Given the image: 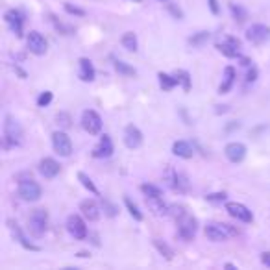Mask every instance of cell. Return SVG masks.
<instances>
[{
	"mask_svg": "<svg viewBox=\"0 0 270 270\" xmlns=\"http://www.w3.org/2000/svg\"><path fill=\"white\" fill-rule=\"evenodd\" d=\"M26 44H28V50L36 56H44L46 54V50H48L46 39L36 30H32L30 34H28V37H26Z\"/></svg>",
	"mask_w": 270,
	"mask_h": 270,
	"instance_id": "9",
	"label": "cell"
},
{
	"mask_svg": "<svg viewBox=\"0 0 270 270\" xmlns=\"http://www.w3.org/2000/svg\"><path fill=\"white\" fill-rule=\"evenodd\" d=\"M161 2H168V0H161Z\"/></svg>",
	"mask_w": 270,
	"mask_h": 270,
	"instance_id": "45",
	"label": "cell"
},
{
	"mask_svg": "<svg viewBox=\"0 0 270 270\" xmlns=\"http://www.w3.org/2000/svg\"><path fill=\"white\" fill-rule=\"evenodd\" d=\"M176 80H178V84L182 87H184V91L185 92H189L190 91V74L187 72V70H176Z\"/></svg>",
	"mask_w": 270,
	"mask_h": 270,
	"instance_id": "28",
	"label": "cell"
},
{
	"mask_svg": "<svg viewBox=\"0 0 270 270\" xmlns=\"http://www.w3.org/2000/svg\"><path fill=\"white\" fill-rule=\"evenodd\" d=\"M246 39L254 44H263L270 39V26L266 24H252L246 30Z\"/></svg>",
	"mask_w": 270,
	"mask_h": 270,
	"instance_id": "10",
	"label": "cell"
},
{
	"mask_svg": "<svg viewBox=\"0 0 270 270\" xmlns=\"http://www.w3.org/2000/svg\"><path fill=\"white\" fill-rule=\"evenodd\" d=\"M104 208L108 209V215H110V216L117 215V208H115V206H111L110 202H104Z\"/></svg>",
	"mask_w": 270,
	"mask_h": 270,
	"instance_id": "42",
	"label": "cell"
},
{
	"mask_svg": "<svg viewBox=\"0 0 270 270\" xmlns=\"http://www.w3.org/2000/svg\"><path fill=\"white\" fill-rule=\"evenodd\" d=\"M120 41H122V46L126 50H130V52H137V46H139V44H137V36H135L134 32H126Z\"/></svg>",
	"mask_w": 270,
	"mask_h": 270,
	"instance_id": "27",
	"label": "cell"
},
{
	"mask_svg": "<svg viewBox=\"0 0 270 270\" xmlns=\"http://www.w3.org/2000/svg\"><path fill=\"white\" fill-rule=\"evenodd\" d=\"M80 211L89 222H96L100 218V208L94 200H84L80 204Z\"/></svg>",
	"mask_w": 270,
	"mask_h": 270,
	"instance_id": "20",
	"label": "cell"
},
{
	"mask_svg": "<svg viewBox=\"0 0 270 270\" xmlns=\"http://www.w3.org/2000/svg\"><path fill=\"white\" fill-rule=\"evenodd\" d=\"M158 78H160V86L163 91H172L176 86H180L178 80H176V76H170V74L160 72L158 74Z\"/></svg>",
	"mask_w": 270,
	"mask_h": 270,
	"instance_id": "25",
	"label": "cell"
},
{
	"mask_svg": "<svg viewBox=\"0 0 270 270\" xmlns=\"http://www.w3.org/2000/svg\"><path fill=\"white\" fill-rule=\"evenodd\" d=\"M248 68V72H246V82L248 84H254V82L258 80V68L254 67V65H250V67H246Z\"/></svg>",
	"mask_w": 270,
	"mask_h": 270,
	"instance_id": "37",
	"label": "cell"
},
{
	"mask_svg": "<svg viewBox=\"0 0 270 270\" xmlns=\"http://www.w3.org/2000/svg\"><path fill=\"white\" fill-rule=\"evenodd\" d=\"M226 211H228V215L230 216H234V218H237V220H240V222H246V224L254 220L252 211L239 202H228Z\"/></svg>",
	"mask_w": 270,
	"mask_h": 270,
	"instance_id": "13",
	"label": "cell"
},
{
	"mask_svg": "<svg viewBox=\"0 0 270 270\" xmlns=\"http://www.w3.org/2000/svg\"><path fill=\"white\" fill-rule=\"evenodd\" d=\"M65 12L70 13V15H78V17H84V15H86V12H84L82 8H76L72 6V4H65Z\"/></svg>",
	"mask_w": 270,
	"mask_h": 270,
	"instance_id": "38",
	"label": "cell"
},
{
	"mask_svg": "<svg viewBox=\"0 0 270 270\" xmlns=\"http://www.w3.org/2000/svg\"><path fill=\"white\" fill-rule=\"evenodd\" d=\"M170 215L176 218L178 222V235L184 240H192L194 235L198 232V222L192 215H189L187 211H184V208H176L170 206Z\"/></svg>",
	"mask_w": 270,
	"mask_h": 270,
	"instance_id": "1",
	"label": "cell"
},
{
	"mask_svg": "<svg viewBox=\"0 0 270 270\" xmlns=\"http://www.w3.org/2000/svg\"><path fill=\"white\" fill-rule=\"evenodd\" d=\"M224 154H226V158L232 163H240V161L246 158V146L242 142H228L226 148H224Z\"/></svg>",
	"mask_w": 270,
	"mask_h": 270,
	"instance_id": "17",
	"label": "cell"
},
{
	"mask_svg": "<svg viewBox=\"0 0 270 270\" xmlns=\"http://www.w3.org/2000/svg\"><path fill=\"white\" fill-rule=\"evenodd\" d=\"M239 230L230 224H222V222H211L206 226V237L213 242H224L230 237H237Z\"/></svg>",
	"mask_w": 270,
	"mask_h": 270,
	"instance_id": "2",
	"label": "cell"
},
{
	"mask_svg": "<svg viewBox=\"0 0 270 270\" xmlns=\"http://www.w3.org/2000/svg\"><path fill=\"white\" fill-rule=\"evenodd\" d=\"M208 4L213 15H218V13H220V8H218V2H216V0H208Z\"/></svg>",
	"mask_w": 270,
	"mask_h": 270,
	"instance_id": "41",
	"label": "cell"
},
{
	"mask_svg": "<svg viewBox=\"0 0 270 270\" xmlns=\"http://www.w3.org/2000/svg\"><path fill=\"white\" fill-rule=\"evenodd\" d=\"M58 124H62L63 128H68L70 126V117H68L67 113H60L58 115Z\"/></svg>",
	"mask_w": 270,
	"mask_h": 270,
	"instance_id": "39",
	"label": "cell"
},
{
	"mask_svg": "<svg viewBox=\"0 0 270 270\" xmlns=\"http://www.w3.org/2000/svg\"><path fill=\"white\" fill-rule=\"evenodd\" d=\"M6 24L10 26V30L15 34L17 37H22V26H24V17L18 10H8L4 15Z\"/></svg>",
	"mask_w": 270,
	"mask_h": 270,
	"instance_id": "14",
	"label": "cell"
},
{
	"mask_svg": "<svg viewBox=\"0 0 270 270\" xmlns=\"http://www.w3.org/2000/svg\"><path fill=\"white\" fill-rule=\"evenodd\" d=\"M132 2H141V0H132Z\"/></svg>",
	"mask_w": 270,
	"mask_h": 270,
	"instance_id": "44",
	"label": "cell"
},
{
	"mask_svg": "<svg viewBox=\"0 0 270 270\" xmlns=\"http://www.w3.org/2000/svg\"><path fill=\"white\" fill-rule=\"evenodd\" d=\"M216 48L218 52L226 56V58H239L240 56V41L239 39H235V37H224L222 41L216 43Z\"/></svg>",
	"mask_w": 270,
	"mask_h": 270,
	"instance_id": "12",
	"label": "cell"
},
{
	"mask_svg": "<svg viewBox=\"0 0 270 270\" xmlns=\"http://www.w3.org/2000/svg\"><path fill=\"white\" fill-rule=\"evenodd\" d=\"M115 70H117V72H120V74H124V76H135V74H137L134 67H130L128 63L120 62V60H117V62H115Z\"/></svg>",
	"mask_w": 270,
	"mask_h": 270,
	"instance_id": "30",
	"label": "cell"
},
{
	"mask_svg": "<svg viewBox=\"0 0 270 270\" xmlns=\"http://www.w3.org/2000/svg\"><path fill=\"white\" fill-rule=\"evenodd\" d=\"M146 206L154 215L158 216L170 215V206L163 202V196H146Z\"/></svg>",
	"mask_w": 270,
	"mask_h": 270,
	"instance_id": "18",
	"label": "cell"
},
{
	"mask_svg": "<svg viewBox=\"0 0 270 270\" xmlns=\"http://www.w3.org/2000/svg\"><path fill=\"white\" fill-rule=\"evenodd\" d=\"M78 180H80L82 185H84V187H86L89 192H92V194H96V196H98L100 192H98V189H96V185L92 184V180L87 176L86 172H78Z\"/></svg>",
	"mask_w": 270,
	"mask_h": 270,
	"instance_id": "29",
	"label": "cell"
},
{
	"mask_svg": "<svg viewBox=\"0 0 270 270\" xmlns=\"http://www.w3.org/2000/svg\"><path fill=\"white\" fill-rule=\"evenodd\" d=\"M261 263L270 266V252H263L261 254Z\"/></svg>",
	"mask_w": 270,
	"mask_h": 270,
	"instance_id": "43",
	"label": "cell"
},
{
	"mask_svg": "<svg viewBox=\"0 0 270 270\" xmlns=\"http://www.w3.org/2000/svg\"><path fill=\"white\" fill-rule=\"evenodd\" d=\"M22 142V128L13 117L4 118V148L18 146Z\"/></svg>",
	"mask_w": 270,
	"mask_h": 270,
	"instance_id": "3",
	"label": "cell"
},
{
	"mask_svg": "<svg viewBox=\"0 0 270 270\" xmlns=\"http://www.w3.org/2000/svg\"><path fill=\"white\" fill-rule=\"evenodd\" d=\"M124 144L128 148H139L142 144V134L141 130L134 126V124H128L126 128H124Z\"/></svg>",
	"mask_w": 270,
	"mask_h": 270,
	"instance_id": "16",
	"label": "cell"
},
{
	"mask_svg": "<svg viewBox=\"0 0 270 270\" xmlns=\"http://www.w3.org/2000/svg\"><path fill=\"white\" fill-rule=\"evenodd\" d=\"M141 190L144 196H163V192H161L160 187H156V185H152V184L141 185Z\"/></svg>",
	"mask_w": 270,
	"mask_h": 270,
	"instance_id": "31",
	"label": "cell"
},
{
	"mask_svg": "<svg viewBox=\"0 0 270 270\" xmlns=\"http://www.w3.org/2000/svg\"><path fill=\"white\" fill-rule=\"evenodd\" d=\"M52 146L56 154H60L62 158H68L72 154V141L65 132H54L52 134Z\"/></svg>",
	"mask_w": 270,
	"mask_h": 270,
	"instance_id": "7",
	"label": "cell"
},
{
	"mask_svg": "<svg viewBox=\"0 0 270 270\" xmlns=\"http://www.w3.org/2000/svg\"><path fill=\"white\" fill-rule=\"evenodd\" d=\"M28 228L34 237H43L48 228V213L46 209H34L28 216Z\"/></svg>",
	"mask_w": 270,
	"mask_h": 270,
	"instance_id": "4",
	"label": "cell"
},
{
	"mask_svg": "<svg viewBox=\"0 0 270 270\" xmlns=\"http://www.w3.org/2000/svg\"><path fill=\"white\" fill-rule=\"evenodd\" d=\"M230 12H232V15H234V18L239 22V24H242V22H246V18H248V12H246L244 8L240 6V4H230Z\"/></svg>",
	"mask_w": 270,
	"mask_h": 270,
	"instance_id": "26",
	"label": "cell"
},
{
	"mask_svg": "<svg viewBox=\"0 0 270 270\" xmlns=\"http://www.w3.org/2000/svg\"><path fill=\"white\" fill-rule=\"evenodd\" d=\"M154 246L160 250V254H163L165 256V259H168L170 261L172 256H174V252H172V248H168V246L165 244V242H161L160 239H154Z\"/></svg>",
	"mask_w": 270,
	"mask_h": 270,
	"instance_id": "33",
	"label": "cell"
},
{
	"mask_svg": "<svg viewBox=\"0 0 270 270\" xmlns=\"http://www.w3.org/2000/svg\"><path fill=\"white\" fill-rule=\"evenodd\" d=\"M168 12H170L176 18H184V12H182L176 4H168Z\"/></svg>",
	"mask_w": 270,
	"mask_h": 270,
	"instance_id": "40",
	"label": "cell"
},
{
	"mask_svg": "<svg viewBox=\"0 0 270 270\" xmlns=\"http://www.w3.org/2000/svg\"><path fill=\"white\" fill-rule=\"evenodd\" d=\"M124 204H126V208H128L130 215L134 216L135 220H139V222H141V220H142V213H141V211H139V208H137V206H135V204L132 202L130 198H124Z\"/></svg>",
	"mask_w": 270,
	"mask_h": 270,
	"instance_id": "32",
	"label": "cell"
},
{
	"mask_svg": "<svg viewBox=\"0 0 270 270\" xmlns=\"http://www.w3.org/2000/svg\"><path fill=\"white\" fill-rule=\"evenodd\" d=\"M172 154L178 156V158H184V160H190L194 156V148L187 141H176L172 144Z\"/></svg>",
	"mask_w": 270,
	"mask_h": 270,
	"instance_id": "22",
	"label": "cell"
},
{
	"mask_svg": "<svg viewBox=\"0 0 270 270\" xmlns=\"http://www.w3.org/2000/svg\"><path fill=\"white\" fill-rule=\"evenodd\" d=\"M82 128L86 130L89 135L100 134V130H102V118H100L98 113L92 110L84 111V115H82Z\"/></svg>",
	"mask_w": 270,
	"mask_h": 270,
	"instance_id": "8",
	"label": "cell"
},
{
	"mask_svg": "<svg viewBox=\"0 0 270 270\" xmlns=\"http://www.w3.org/2000/svg\"><path fill=\"white\" fill-rule=\"evenodd\" d=\"M206 200H208V202H215V204L226 202V192H215V194H208V196H206Z\"/></svg>",
	"mask_w": 270,
	"mask_h": 270,
	"instance_id": "36",
	"label": "cell"
},
{
	"mask_svg": "<svg viewBox=\"0 0 270 270\" xmlns=\"http://www.w3.org/2000/svg\"><path fill=\"white\" fill-rule=\"evenodd\" d=\"M52 98H54V96H52V92L50 91L41 92V94H39V98H37V106H39V108H46V106L52 102Z\"/></svg>",
	"mask_w": 270,
	"mask_h": 270,
	"instance_id": "35",
	"label": "cell"
},
{
	"mask_svg": "<svg viewBox=\"0 0 270 270\" xmlns=\"http://www.w3.org/2000/svg\"><path fill=\"white\" fill-rule=\"evenodd\" d=\"M60 170H62L60 163L56 160H52V158H44V160H41V163H39V172H41L46 180L56 178V176L60 174Z\"/></svg>",
	"mask_w": 270,
	"mask_h": 270,
	"instance_id": "19",
	"label": "cell"
},
{
	"mask_svg": "<svg viewBox=\"0 0 270 270\" xmlns=\"http://www.w3.org/2000/svg\"><path fill=\"white\" fill-rule=\"evenodd\" d=\"M235 78H237V72H235L234 67H226V68H224V80H222L220 87H218V92H220V94H226V92L230 91L232 87H234Z\"/></svg>",
	"mask_w": 270,
	"mask_h": 270,
	"instance_id": "23",
	"label": "cell"
},
{
	"mask_svg": "<svg viewBox=\"0 0 270 270\" xmlns=\"http://www.w3.org/2000/svg\"><path fill=\"white\" fill-rule=\"evenodd\" d=\"M113 141H111V137L108 134H104L100 137L98 144L92 148V158H96V160H108L113 156Z\"/></svg>",
	"mask_w": 270,
	"mask_h": 270,
	"instance_id": "15",
	"label": "cell"
},
{
	"mask_svg": "<svg viewBox=\"0 0 270 270\" xmlns=\"http://www.w3.org/2000/svg\"><path fill=\"white\" fill-rule=\"evenodd\" d=\"M208 39H209V32H198L196 36L190 37L189 43L192 44V46H200V44H204Z\"/></svg>",
	"mask_w": 270,
	"mask_h": 270,
	"instance_id": "34",
	"label": "cell"
},
{
	"mask_svg": "<svg viewBox=\"0 0 270 270\" xmlns=\"http://www.w3.org/2000/svg\"><path fill=\"white\" fill-rule=\"evenodd\" d=\"M78 67H80L78 74H80V80L82 82H92V80H94L96 72H94V67H92L91 60H87V58H80V62H78Z\"/></svg>",
	"mask_w": 270,
	"mask_h": 270,
	"instance_id": "21",
	"label": "cell"
},
{
	"mask_svg": "<svg viewBox=\"0 0 270 270\" xmlns=\"http://www.w3.org/2000/svg\"><path fill=\"white\" fill-rule=\"evenodd\" d=\"M8 226H10V230H12L13 237H15V239H17L18 242H20V244L24 246L26 250H39V248H37L36 244H32V242H28V240H26L24 234H22V232H20V228H18V224H17V222H13V220H8Z\"/></svg>",
	"mask_w": 270,
	"mask_h": 270,
	"instance_id": "24",
	"label": "cell"
},
{
	"mask_svg": "<svg viewBox=\"0 0 270 270\" xmlns=\"http://www.w3.org/2000/svg\"><path fill=\"white\" fill-rule=\"evenodd\" d=\"M67 230L76 240H84L87 237V226L80 215H70L67 218Z\"/></svg>",
	"mask_w": 270,
	"mask_h": 270,
	"instance_id": "11",
	"label": "cell"
},
{
	"mask_svg": "<svg viewBox=\"0 0 270 270\" xmlns=\"http://www.w3.org/2000/svg\"><path fill=\"white\" fill-rule=\"evenodd\" d=\"M18 196L22 198L24 202H37L41 194H43V189H41V185L37 184L36 180L32 178H24L18 182Z\"/></svg>",
	"mask_w": 270,
	"mask_h": 270,
	"instance_id": "5",
	"label": "cell"
},
{
	"mask_svg": "<svg viewBox=\"0 0 270 270\" xmlns=\"http://www.w3.org/2000/svg\"><path fill=\"white\" fill-rule=\"evenodd\" d=\"M165 182L172 190L176 192H187L189 190V180L185 174L174 170V168H166L165 172Z\"/></svg>",
	"mask_w": 270,
	"mask_h": 270,
	"instance_id": "6",
	"label": "cell"
}]
</instances>
